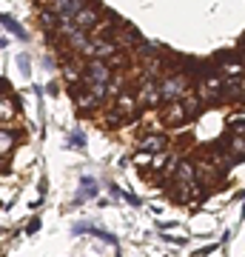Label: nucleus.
I'll return each instance as SVG.
<instances>
[{"label": "nucleus", "instance_id": "1", "mask_svg": "<svg viewBox=\"0 0 245 257\" xmlns=\"http://www.w3.org/2000/svg\"><path fill=\"white\" fill-rule=\"evenodd\" d=\"M111 80V69L106 63H103L100 57H91L89 66H86V74H83V83L89 86V83H106L109 86Z\"/></svg>", "mask_w": 245, "mask_h": 257}, {"label": "nucleus", "instance_id": "2", "mask_svg": "<svg viewBox=\"0 0 245 257\" xmlns=\"http://www.w3.org/2000/svg\"><path fill=\"white\" fill-rule=\"evenodd\" d=\"M185 86H188V83H185V77H182V74H171V77H165L163 83H160V97H163V100H180L182 97V92H185Z\"/></svg>", "mask_w": 245, "mask_h": 257}, {"label": "nucleus", "instance_id": "3", "mask_svg": "<svg viewBox=\"0 0 245 257\" xmlns=\"http://www.w3.org/2000/svg\"><path fill=\"white\" fill-rule=\"evenodd\" d=\"M83 6H86V0H52L49 3V9L55 12L57 18H74Z\"/></svg>", "mask_w": 245, "mask_h": 257}, {"label": "nucleus", "instance_id": "4", "mask_svg": "<svg viewBox=\"0 0 245 257\" xmlns=\"http://www.w3.org/2000/svg\"><path fill=\"white\" fill-rule=\"evenodd\" d=\"M74 23H77L80 29H89V26H94V23H97V12L91 9L89 3H86V6H83V9L77 12V15H74Z\"/></svg>", "mask_w": 245, "mask_h": 257}, {"label": "nucleus", "instance_id": "5", "mask_svg": "<svg viewBox=\"0 0 245 257\" xmlns=\"http://www.w3.org/2000/svg\"><path fill=\"white\" fill-rule=\"evenodd\" d=\"M165 143H168V140H165L163 135H148V138H143V140H140V149L151 155V152H163V149H165Z\"/></svg>", "mask_w": 245, "mask_h": 257}, {"label": "nucleus", "instance_id": "6", "mask_svg": "<svg viewBox=\"0 0 245 257\" xmlns=\"http://www.w3.org/2000/svg\"><path fill=\"white\" fill-rule=\"evenodd\" d=\"M140 100L145 106H157L160 103V86L154 80H148V86H143V92H140Z\"/></svg>", "mask_w": 245, "mask_h": 257}, {"label": "nucleus", "instance_id": "7", "mask_svg": "<svg viewBox=\"0 0 245 257\" xmlns=\"http://www.w3.org/2000/svg\"><path fill=\"white\" fill-rule=\"evenodd\" d=\"M185 117H188V114H185V109H182V106H180L177 100H171V109H168V111L163 114V120H165V123H171V126H177V123H182Z\"/></svg>", "mask_w": 245, "mask_h": 257}, {"label": "nucleus", "instance_id": "8", "mask_svg": "<svg viewBox=\"0 0 245 257\" xmlns=\"http://www.w3.org/2000/svg\"><path fill=\"white\" fill-rule=\"evenodd\" d=\"M182 109H185V114H188V117H194V114H200V97H197V94H191V97H185V103H182Z\"/></svg>", "mask_w": 245, "mask_h": 257}, {"label": "nucleus", "instance_id": "9", "mask_svg": "<svg viewBox=\"0 0 245 257\" xmlns=\"http://www.w3.org/2000/svg\"><path fill=\"white\" fill-rule=\"evenodd\" d=\"M97 103H100V100H97V97H94L91 92H89V94H80V97H77V106H80V109H86V111L94 109Z\"/></svg>", "mask_w": 245, "mask_h": 257}, {"label": "nucleus", "instance_id": "10", "mask_svg": "<svg viewBox=\"0 0 245 257\" xmlns=\"http://www.w3.org/2000/svg\"><path fill=\"white\" fill-rule=\"evenodd\" d=\"M12 143H15V138H12L6 128H0V155H6V152L12 149Z\"/></svg>", "mask_w": 245, "mask_h": 257}, {"label": "nucleus", "instance_id": "11", "mask_svg": "<svg viewBox=\"0 0 245 257\" xmlns=\"http://www.w3.org/2000/svg\"><path fill=\"white\" fill-rule=\"evenodd\" d=\"M117 111H123V114H131V111H134V100H131L128 94H123V97L117 100Z\"/></svg>", "mask_w": 245, "mask_h": 257}, {"label": "nucleus", "instance_id": "12", "mask_svg": "<svg viewBox=\"0 0 245 257\" xmlns=\"http://www.w3.org/2000/svg\"><path fill=\"white\" fill-rule=\"evenodd\" d=\"M12 117V106H9V97H0V120H9Z\"/></svg>", "mask_w": 245, "mask_h": 257}, {"label": "nucleus", "instance_id": "13", "mask_svg": "<svg viewBox=\"0 0 245 257\" xmlns=\"http://www.w3.org/2000/svg\"><path fill=\"white\" fill-rule=\"evenodd\" d=\"M63 72H66V80H77V77H80V72H77L74 66H66Z\"/></svg>", "mask_w": 245, "mask_h": 257}, {"label": "nucleus", "instance_id": "14", "mask_svg": "<svg viewBox=\"0 0 245 257\" xmlns=\"http://www.w3.org/2000/svg\"><path fill=\"white\" fill-rule=\"evenodd\" d=\"M0 169H3V163H0Z\"/></svg>", "mask_w": 245, "mask_h": 257}]
</instances>
